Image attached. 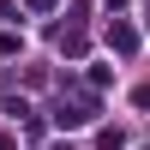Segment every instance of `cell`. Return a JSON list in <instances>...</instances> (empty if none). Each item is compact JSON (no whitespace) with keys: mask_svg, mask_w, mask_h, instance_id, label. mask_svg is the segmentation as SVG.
Masks as SVG:
<instances>
[{"mask_svg":"<svg viewBox=\"0 0 150 150\" xmlns=\"http://www.w3.org/2000/svg\"><path fill=\"white\" fill-rule=\"evenodd\" d=\"M54 120H60V126H90V120H96V96H90V90H78V96H60Z\"/></svg>","mask_w":150,"mask_h":150,"instance_id":"cell-1","label":"cell"},{"mask_svg":"<svg viewBox=\"0 0 150 150\" xmlns=\"http://www.w3.org/2000/svg\"><path fill=\"white\" fill-rule=\"evenodd\" d=\"M108 48H114V54H132V48H138V30H132L126 18H114L108 24Z\"/></svg>","mask_w":150,"mask_h":150,"instance_id":"cell-2","label":"cell"},{"mask_svg":"<svg viewBox=\"0 0 150 150\" xmlns=\"http://www.w3.org/2000/svg\"><path fill=\"white\" fill-rule=\"evenodd\" d=\"M96 144H102V150H126V138H120V132H102Z\"/></svg>","mask_w":150,"mask_h":150,"instance_id":"cell-3","label":"cell"},{"mask_svg":"<svg viewBox=\"0 0 150 150\" xmlns=\"http://www.w3.org/2000/svg\"><path fill=\"white\" fill-rule=\"evenodd\" d=\"M24 6H30V12H54L60 0H24Z\"/></svg>","mask_w":150,"mask_h":150,"instance_id":"cell-4","label":"cell"},{"mask_svg":"<svg viewBox=\"0 0 150 150\" xmlns=\"http://www.w3.org/2000/svg\"><path fill=\"white\" fill-rule=\"evenodd\" d=\"M0 150H18V144H12V138H0Z\"/></svg>","mask_w":150,"mask_h":150,"instance_id":"cell-5","label":"cell"},{"mask_svg":"<svg viewBox=\"0 0 150 150\" xmlns=\"http://www.w3.org/2000/svg\"><path fill=\"white\" fill-rule=\"evenodd\" d=\"M114 6H126V0H108V12H114Z\"/></svg>","mask_w":150,"mask_h":150,"instance_id":"cell-6","label":"cell"},{"mask_svg":"<svg viewBox=\"0 0 150 150\" xmlns=\"http://www.w3.org/2000/svg\"><path fill=\"white\" fill-rule=\"evenodd\" d=\"M54 150H78V144H54Z\"/></svg>","mask_w":150,"mask_h":150,"instance_id":"cell-7","label":"cell"}]
</instances>
